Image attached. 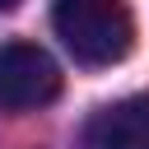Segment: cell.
I'll list each match as a JSON object with an SVG mask.
<instances>
[{
    "mask_svg": "<svg viewBox=\"0 0 149 149\" xmlns=\"http://www.w3.org/2000/svg\"><path fill=\"white\" fill-rule=\"evenodd\" d=\"M51 23L79 65H116L135 42L126 0H56Z\"/></svg>",
    "mask_w": 149,
    "mask_h": 149,
    "instance_id": "obj_1",
    "label": "cell"
},
{
    "mask_svg": "<svg viewBox=\"0 0 149 149\" xmlns=\"http://www.w3.org/2000/svg\"><path fill=\"white\" fill-rule=\"evenodd\" d=\"M56 93H61V70L42 47L33 42L0 47V107L28 112V107H47Z\"/></svg>",
    "mask_w": 149,
    "mask_h": 149,
    "instance_id": "obj_2",
    "label": "cell"
},
{
    "mask_svg": "<svg viewBox=\"0 0 149 149\" xmlns=\"http://www.w3.org/2000/svg\"><path fill=\"white\" fill-rule=\"evenodd\" d=\"M88 149H149V93H130L112 107H102L88 130Z\"/></svg>",
    "mask_w": 149,
    "mask_h": 149,
    "instance_id": "obj_3",
    "label": "cell"
},
{
    "mask_svg": "<svg viewBox=\"0 0 149 149\" xmlns=\"http://www.w3.org/2000/svg\"><path fill=\"white\" fill-rule=\"evenodd\" d=\"M14 5H19V0H0V14H5V9H14Z\"/></svg>",
    "mask_w": 149,
    "mask_h": 149,
    "instance_id": "obj_4",
    "label": "cell"
}]
</instances>
